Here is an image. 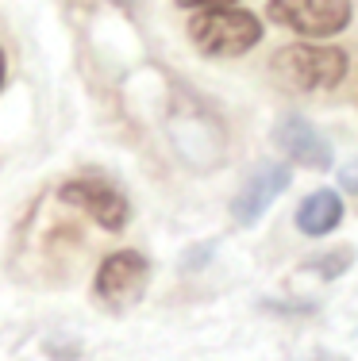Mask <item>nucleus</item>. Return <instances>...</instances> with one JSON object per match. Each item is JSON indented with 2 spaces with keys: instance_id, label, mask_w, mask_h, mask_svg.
<instances>
[{
  "instance_id": "1",
  "label": "nucleus",
  "mask_w": 358,
  "mask_h": 361,
  "mask_svg": "<svg viewBox=\"0 0 358 361\" xmlns=\"http://www.w3.org/2000/svg\"><path fill=\"white\" fill-rule=\"evenodd\" d=\"M189 39L212 58H235L262 42V23L239 8H201L189 20Z\"/></svg>"
},
{
  "instance_id": "2",
  "label": "nucleus",
  "mask_w": 358,
  "mask_h": 361,
  "mask_svg": "<svg viewBox=\"0 0 358 361\" xmlns=\"http://www.w3.org/2000/svg\"><path fill=\"white\" fill-rule=\"evenodd\" d=\"M274 73L281 77L285 89L297 92H320V89H335L347 77V54L339 47H281L274 54Z\"/></svg>"
},
{
  "instance_id": "3",
  "label": "nucleus",
  "mask_w": 358,
  "mask_h": 361,
  "mask_svg": "<svg viewBox=\"0 0 358 361\" xmlns=\"http://www.w3.org/2000/svg\"><path fill=\"white\" fill-rule=\"evenodd\" d=\"M270 20L309 39H328L351 23V0H270Z\"/></svg>"
},
{
  "instance_id": "4",
  "label": "nucleus",
  "mask_w": 358,
  "mask_h": 361,
  "mask_svg": "<svg viewBox=\"0 0 358 361\" xmlns=\"http://www.w3.org/2000/svg\"><path fill=\"white\" fill-rule=\"evenodd\" d=\"M58 200L73 204V208H81V212H89V216L97 219L105 231H124L127 219H131V204L124 200V192L112 188L108 180H100V177L66 180V185L58 188Z\"/></svg>"
},
{
  "instance_id": "5",
  "label": "nucleus",
  "mask_w": 358,
  "mask_h": 361,
  "mask_svg": "<svg viewBox=\"0 0 358 361\" xmlns=\"http://www.w3.org/2000/svg\"><path fill=\"white\" fill-rule=\"evenodd\" d=\"M147 277H150L147 257L135 254V250H116L100 262L93 288H97V296L105 300V304H131V300H139V292L147 288Z\"/></svg>"
},
{
  "instance_id": "6",
  "label": "nucleus",
  "mask_w": 358,
  "mask_h": 361,
  "mask_svg": "<svg viewBox=\"0 0 358 361\" xmlns=\"http://www.w3.org/2000/svg\"><path fill=\"white\" fill-rule=\"evenodd\" d=\"M289 180H293L289 166H274V161H262V166L243 180V188L235 192V200H232V219H235V223H243V227L258 223L262 216H266L270 204H274L278 196L289 188Z\"/></svg>"
},
{
  "instance_id": "7",
  "label": "nucleus",
  "mask_w": 358,
  "mask_h": 361,
  "mask_svg": "<svg viewBox=\"0 0 358 361\" xmlns=\"http://www.w3.org/2000/svg\"><path fill=\"white\" fill-rule=\"evenodd\" d=\"M278 146L289 154V161L304 169H331V146L323 142V135L309 123L304 116H285L274 127Z\"/></svg>"
},
{
  "instance_id": "8",
  "label": "nucleus",
  "mask_w": 358,
  "mask_h": 361,
  "mask_svg": "<svg viewBox=\"0 0 358 361\" xmlns=\"http://www.w3.org/2000/svg\"><path fill=\"white\" fill-rule=\"evenodd\" d=\"M343 223V200H339L335 188H316L312 196H304L301 208H297V227L304 235H328Z\"/></svg>"
},
{
  "instance_id": "9",
  "label": "nucleus",
  "mask_w": 358,
  "mask_h": 361,
  "mask_svg": "<svg viewBox=\"0 0 358 361\" xmlns=\"http://www.w3.org/2000/svg\"><path fill=\"white\" fill-rule=\"evenodd\" d=\"M351 262H354V250H351V246H343V250H335V254H320V257H312L309 269L331 281V277H339V273H347V265H351Z\"/></svg>"
},
{
  "instance_id": "10",
  "label": "nucleus",
  "mask_w": 358,
  "mask_h": 361,
  "mask_svg": "<svg viewBox=\"0 0 358 361\" xmlns=\"http://www.w3.org/2000/svg\"><path fill=\"white\" fill-rule=\"evenodd\" d=\"M339 180H343L347 192H354V196H358V161H354V166H347L343 173H339Z\"/></svg>"
},
{
  "instance_id": "11",
  "label": "nucleus",
  "mask_w": 358,
  "mask_h": 361,
  "mask_svg": "<svg viewBox=\"0 0 358 361\" xmlns=\"http://www.w3.org/2000/svg\"><path fill=\"white\" fill-rule=\"evenodd\" d=\"M177 4H185V8H232L235 0H177Z\"/></svg>"
},
{
  "instance_id": "12",
  "label": "nucleus",
  "mask_w": 358,
  "mask_h": 361,
  "mask_svg": "<svg viewBox=\"0 0 358 361\" xmlns=\"http://www.w3.org/2000/svg\"><path fill=\"white\" fill-rule=\"evenodd\" d=\"M0 85H4V50H0Z\"/></svg>"
},
{
  "instance_id": "13",
  "label": "nucleus",
  "mask_w": 358,
  "mask_h": 361,
  "mask_svg": "<svg viewBox=\"0 0 358 361\" xmlns=\"http://www.w3.org/2000/svg\"><path fill=\"white\" fill-rule=\"evenodd\" d=\"M309 361H347V357H309Z\"/></svg>"
}]
</instances>
